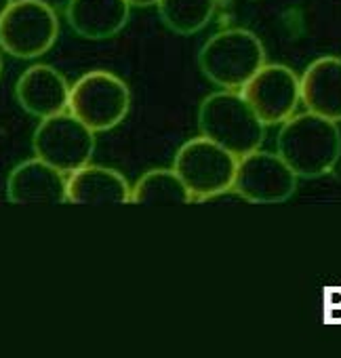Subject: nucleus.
Returning <instances> with one entry per match:
<instances>
[{
    "mask_svg": "<svg viewBox=\"0 0 341 358\" xmlns=\"http://www.w3.org/2000/svg\"><path fill=\"white\" fill-rule=\"evenodd\" d=\"M0 74H3V57H0Z\"/></svg>",
    "mask_w": 341,
    "mask_h": 358,
    "instance_id": "nucleus-19",
    "label": "nucleus"
},
{
    "mask_svg": "<svg viewBox=\"0 0 341 358\" xmlns=\"http://www.w3.org/2000/svg\"><path fill=\"white\" fill-rule=\"evenodd\" d=\"M68 110L95 133L110 131L118 127L131 110L129 85L106 70L87 72L70 89Z\"/></svg>",
    "mask_w": 341,
    "mask_h": 358,
    "instance_id": "nucleus-6",
    "label": "nucleus"
},
{
    "mask_svg": "<svg viewBox=\"0 0 341 358\" xmlns=\"http://www.w3.org/2000/svg\"><path fill=\"white\" fill-rule=\"evenodd\" d=\"M70 89L59 70L49 64H34L17 78L15 97L24 112L43 120L68 110Z\"/></svg>",
    "mask_w": 341,
    "mask_h": 358,
    "instance_id": "nucleus-11",
    "label": "nucleus"
},
{
    "mask_svg": "<svg viewBox=\"0 0 341 358\" xmlns=\"http://www.w3.org/2000/svg\"><path fill=\"white\" fill-rule=\"evenodd\" d=\"M131 17L129 0H68L66 20L87 41H108L124 30Z\"/></svg>",
    "mask_w": 341,
    "mask_h": 358,
    "instance_id": "nucleus-12",
    "label": "nucleus"
},
{
    "mask_svg": "<svg viewBox=\"0 0 341 358\" xmlns=\"http://www.w3.org/2000/svg\"><path fill=\"white\" fill-rule=\"evenodd\" d=\"M266 66L263 43L245 28L213 34L198 51V68L209 83L228 91L242 87Z\"/></svg>",
    "mask_w": 341,
    "mask_h": 358,
    "instance_id": "nucleus-3",
    "label": "nucleus"
},
{
    "mask_svg": "<svg viewBox=\"0 0 341 358\" xmlns=\"http://www.w3.org/2000/svg\"><path fill=\"white\" fill-rule=\"evenodd\" d=\"M242 95L266 127L282 124L301 101V78L284 64H266L242 87Z\"/></svg>",
    "mask_w": 341,
    "mask_h": 358,
    "instance_id": "nucleus-9",
    "label": "nucleus"
},
{
    "mask_svg": "<svg viewBox=\"0 0 341 358\" xmlns=\"http://www.w3.org/2000/svg\"><path fill=\"white\" fill-rule=\"evenodd\" d=\"M59 36L55 9L45 0H13L0 17V49L15 59H36L53 49Z\"/></svg>",
    "mask_w": 341,
    "mask_h": 358,
    "instance_id": "nucleus-5",
    "label": "nucleus"
},
{
    "mask_svg": "<svg viewBox=\"0 0 341 358\" xmlns=\"http://www.w3.org/2000/svg\"><path fill=\"white\" fill-rule=\"evenodd\" d=\"M301 103L307 112L341 122V57L314 59L301 74Z\"/></svg>",
    "mask_w": 341,
    "mask_h": 358,
    "instance_id": "nucleus-14",
    "label": "nucleus"
},
{
    "mask_svg": "<svg viewBox=\"0 0 341 358\" xmlns=\"http://www.w3.org/2000/svg\"><path fill=\"white\" fill-rule=\"evenodd\" d=\"M126 177L101 164H85L68 175V203L74 205H122L131 203Z\"/></svg>",
    "mask_w": 341,
    "mask_h": 358,
    "instance_id": "nucleus-13",
    "label": "nucleus"
},
{
    "mask_svg": "<svg viewBox=\"0 0 341 358\" xmlns=\"http://www.w3.org/2000/svg\"><path fill=\"white\" fill-rule=\"evenodd\" d=\"M201 135L219 143L236 158H242L261 148L266 124L253 112L242 91L219 89L209 93L198 108Z\"/></svg>",
    "mask_w": 341,
    "mask_h": 358,
    "instance_id": "nucleus-2",
    "label": "nucleus"
},
{
    "mask_svg": "<svg viewBox=\"0 0 341 358\" xmlns=\"http://www.w3.org/2000/svg\"><path fill=\"white\" fill-rule=\"evenodd\" d=\"M68 177L41 158H30L13 166L7 177V199L13 205L68 203Z\"/></svg>",
    "mask_w": 341,
    "mask_h": 358,
    "instance_id": "nucleus-10",
    "label": "nucleus"
},
{
    "mask_svg": "<svg viewBox=\"0 0 341 358\" xmlns=\"http://www.w3.org/2000/svg\"><path fill=\"white\" fill-rule=\"evenodd\" d=\"M173 169L184 179L194 201L205 203L234 188L238 158L209 137L188 139L173 158Z\"/></svg>",
    "mask_w": 341,
    "mask_h": 358,
    "instance_id": "nucleus-4",
    "label": "nucleus"
},
{
    "mask_svg": "<svg viewBox=\"0 0 341 358\" xmlns=\"http://www.w3.org/2000/svg\"><path fill=\"white\" fill-rule=\"evenodd\" d=\"M32 148L36 158L70 175L91 162L95 154V131L74 114L61 112L41 120L32 137Z\"/></svg>",
    "mask_w": 341,
    "mask_h": 358,
    "instance_id": "nucleus-7",
    "label": "nucleus"
},
{
    "mask_svg": "<svg viewBox=\"0 0 341 358\" xmlns=\"http://www.w3.org/2000/svg\"><path fill=\"white\" fill-rule=\"evenodd\" d=\"M13 5V0H0V17H3L7 13V9Z\"/></svg>",
    "mask_w": 341,
    "mask_h": 358,
    "instance_id": "nucleus-18",
    "label": "nucleus"
},
{
    "mask_svg": "<svg viewBox=\"0 0 341 358\" xmlns=\"http://www.w3.org/2000/svg\"><path fill=\"white\" fill-rule=\"evenodd\" d=\"M162 24L180 36L198 34L215 15L217 0H158Z\"/></svg>",
    "mask_w": 341,
    "mask_h": 358,
    "instance_id": "nucleus-16",
    "label": "nucleus"
},
{
    "mask_svg": "<svg viewBox=\"0 0 341 358\" xmlns=\"http://www.w3.org/2000/svg\"><path fill=\"white\" fill-rule=\"evenodd\" d=\"M295 171L280 158L278 152L255 150L238 158L234 190L253 205L286 203L297 190Z\"/></svg>",
    "mask_w": 341,
    "mask_h": 358,
    "instance_id": "nucleus-8",
    "label": "nucleus"
},
{
    "mask_svg": "<svg viewBox=\"0 0 341 358\" xmlns=\"http://www.w3.org/2000/svg\"><path fill=\"white\" fill-rule=\"evenodd\" d=\"M276 152L297 177L328 175L341 158V131L337 122L314 112L293 114L280 124Z\"/></svg>",
    "mask_w": 341,
    "mask_h": 358,
    "instance_id": "nucleus-1",
    "label": "nucleus"
},
{
    "mask_svg": "<svg viewBox=\"0 0 341 358\" xmlns=\"http://www.w3.org/2000/svg\"><path fill=\"white\" fill-rule=\"evenodd\" d=\"M131 7H152L158 5V0H129Z\"/></svg>",
    "mask_w": 341,
    "mask_h": 358,
    "instance_id": "nucleus-17",
    "label": "nucleus"
},
{
    "mask_svg": "<svg viewBox=\"0 0 341 358\" xmlns=\"http://www.w3.org/2000/svg\"><path fill=\"white\" fill-rule=\"evenodd\" d=\"M194 196L175 169H150L131 190L135 205H188Z\"/></svg>",
    "mask_w": 341,
    "mask_h": 358,
    "instance_id": "nucleus-15",
    "label": "nucleus"
}]
</instances>
